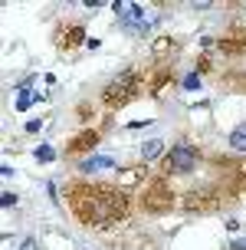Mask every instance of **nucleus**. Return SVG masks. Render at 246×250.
I'll return each mask as SVG.
<instances>
[{
    "label": "nucleus",
    "instance_id": "obj_6",
    "mask_svg": "<svg viewBox=\"0 0 246 250\" xmlns=\"http://www.w3.org/2000/svg\"><path fill=\"white\" fill-rule=\"evenodd\" d=\"M230 148L233 151H246V125H240V128L230 132Z\"/></svg>",
    "mask_w": 246,
    "mask_h": 250
},
{
    "label": "nucleus",
    "instance_id": "obj_3",
    "mask_svg": "<svg viewBox=\"0 0 246 250\" xmlns=\"http://www.w3.org/2000/svg\"><path fill=\"white\" fill-rule=\"evenodd\" d=\"M135 92H138V73L135 69H125V73H118L109 86H105L102 99L109 102V105H122V102H128Z\"/></svg>",
    "mask_w": 246,
    "mask_h": 250
},
{
    "label": "nucleus",
    "instance_id": "obj_7",
    "mask_svg": "<svg viewBox=\"0 0 246 250\" xmlns=\"http://www.w3.org/2000/svg\"><path fill=\"white\" fill-rule=\"evenodd\" d=\"M95 142H98V135H95V132H86V135H79V142L73 145V151H79V148H89V145L95 148Z\"/></svg>",
    "mask_w": 246,
    "mask_h": 250
},
{
    "label": "nucleus",
    "instance_id": "obj_4",
    "mask_svg": "<svg viewBox=\"0 0 246 250\" xmlns=\"http://www.w3.org/2000/svg\"><path fill=\"white\" fill-rule=\"evenodd\" d=\"M112 158H105V155H95V158H86V162L79 165V171L82 175H95V171H102V168H112Z\"/></svg>",
    "mask_w": 246,
    "mask_h": 250
},
{
    "label": "nucleus",
    "instance_id": "obj_2",
    "mask_svg": "<svg viewBox=\"0 0 246 250\" xmlns=\"http://www.w3.org/2000/svg\"><path fill=\"white\" fill-rule=\"evenodd\" d=\"M200 165V148L190 142H177L168 155H164V171L168 175H190Z\"/></svg>",
    "mask_w": 246,
    "mask_h": 250
},
{
    "label": "nucleus",
    "instance_id": "obj_5",
    "mask_svg": "<svg viewBox=\"0 0 246 250\" xmlns=\"http://www.w3.org/2000/svg\"><path fill=\"white\" fill-rule=\"evenodd\" d=\"M161 151H164V142H161V138H151V142L141 145V158H145V162H154Z\"/></svg>",
    "mask_w": 246,
    "mask_h": 250
},
{
    "label": "nucleus",
    "instance_id": "obj_12",
    "mask_svg": "<svg viewBox=\"0 0 246 250\" xmlns=\"http://www.w3.org/2000/svg\"><path fill=\"white\" fill-rule=\"evenodd\" d=\"M230 250H246V237H236L233 244H230Z\"/></svg>",
    "mask_w": 246,
    "mask_h": 250
},
{
    "label": "nucleus",
    "instance_id": "obj_9",
    "mask_svg": "<svg viewBox=\"0 0 246 250\" xmlns=\"http://www.w3.org/2000/svg\"><path fill=\"white\" fill-rule=\"evenodd\" d=\"M184 89H200V76H187V79H184Z\"/></svg>",
    "mask_w": 246,
    "mask_h": 250
},
{
    "label": "nucleus",
    "instance_id": "obj_10",
    "mask_svg": "<svg viewBox=\"0 0 246 250\" xmlns=\"http://www.w3.org/2000/svg\"><path fill=\"white\" fill-rule=\"evenodd\" d=\"M43 128V119H33V122H26V132H39Z\"/></svg>",
    "mask_w": 246,
    "mask_h": 250
},
{
    "label": "nucleus",
    "instance_id": "obj_1",
    "mask_svg": "<svg viewBox=\"0 0 246 250\" xmlns=\"http://www.w3.org/2000/svg\"><path fill=\"white\" fill-rule=\"evenodd\" d=\"M73 211L86 227L92 224H112L125 217V194L122 188H109V185H76L73 188Z\"/></svg>",
    "mask_w": 246,
    "mask_h": 250
},
{
    "label": "nucleus",
    "instance_id": "obj_8",
    "mask_svg": "<svg viewBox=\"0 0 246 250\" xmlns=\"http://www.w3.org/2000/svg\"><path fill=\"white\" fill-rule=\"evenodd\" d=\"M37 158H39V162H53V148H49V145L37 148Z\"/></svg>",
    "mask_w": 246,
    "mask_h": 250
},
{
    "label": "nucleus",
    "instance_id": "obj_11",
    "mask_svg": "<svg viewBox=\"0 0 246 250\" xmlns=\"http://www.w3.org/2000/svg\"><path fill=\"white\" fill-rule=\"evenodd\" d=\"M0 201H3V208H17V194H3Z\"/></svg>",
    "mask_w": 246,
    "mask_h": 250
}]
</instances>
